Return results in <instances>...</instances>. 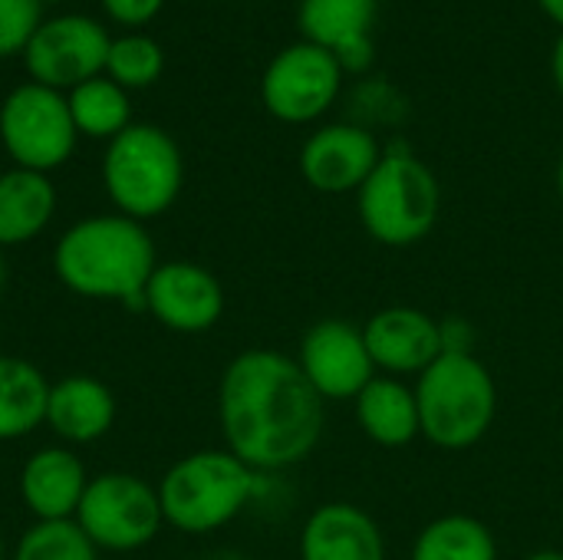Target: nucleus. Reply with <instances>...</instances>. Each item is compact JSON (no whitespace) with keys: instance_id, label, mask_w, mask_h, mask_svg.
<instances>
[{"instance_id":"1","label":"nucleus","mask_w":563,"mask_h":560,"mask_svg":"<svg viewBox=\"0 0 563 560\" xmlns=\"http://www.w3.org/2000/svg\"><path fill=\"white\" fill-rule=\"evenodd\" d=\"M218 419L231 455L254 472H280L310 459L323 436L327 403L297 360L277 350H244L221 373Z\"/></svg>"},{"instance_id":"2","label":"nucleus","mask_w":563,"mask_h":560,"mask_svg":"<svg viewBox=\"0 0 563 560\" xmlns=\"http://www.w3.org/2000/svg\"><path fill=\"white\" fill-rule=\"evenodd\" d=\"M158 267L155 241L142 221L92 215L63 231L53 251L59 284L86 300H115L145 310V284Z\"/></svg>"},{"instance_id":"3","label":"nucleus","mask_w":563,"mask_h":560,"mask_svg":"<svg viewBox=\"0 0 563 560\" xmlns=\"http://www.w3.org/2000/svg\"><path fill=\"white\" fill-rule=\"evenodd\" d=\"M422 439L462 452L478 446L498 416V386L475 353H442L412 386Z\"/></svg>"},{"instance_id":"4","label":"nucleus","mask_w":563,"mask_h":560,"mask_svg":"<svg viewBox=\"0 0 563 560\" xmlns=\"http://www.w3.org/2000/svg\"><path fill=\"white\" fill-rule=\"evenodd\" d=\"M257 492V472L228 449H205L178 459L158 482L165 525L185 535H208L231 525Z\"/></svg>"},{"instance_id":"5","label":"nucleus","mask_w":563,"mask_h":560,"mask_svg":"<svg viewBox=\"0 0 563 560\" xmlns=\"http://www.w3.org/2000/svg\"><path fill=\"white\" fill-rule=\"evenodd\" d=\"M356 208L373 241L386 248H412L435 228L442 188L422 158L409 149H389L356 191Z\"/></svg>"},{"instance_id":"6","label":"nucleus","mask_w":563,"mask_h":560,"mask_svg":"<svg viewBox=\"0 0 563 560\" xmlns=\"http://www.w3.org/2000/svg\"><path fill=\"white\" fill-rule=\"evenodd\" d=\"M185 182V162L175 139L155 125H129L119 132L102 158V185L132 221L165 215Z\"/></svg>"},{"instance_id":"7","label":"nucleus","mask_w":563,"mask_h":560,"mask_svg":"<svg viewBox=\"0 0 563 560\" xmlns=\"http://www.w3.org/2000/svg\"><path fill=\"white\" fill-rule=\"evenodd\" d=\"M99 551H139L152 545L165 525L158 488L129 472H102L89 479L73 518Z\"/></svg>"},{"instance_id":"8","label":"nucleus","mask_w":563,"mask_h":560,"mask_svg":"<svg viewBox=\"0 0 563 560\" xmlns=\"http://www.w3.org/2000/svg\"><path fill=\"white\" fill-rule=\"evenodd\" d=\"M76 135L66 96L49 86L23 83L0 106V139L16 168L40 175L59 168L73 155Z\"/></svg>"},{"instance_id":"9","label":"nucleus","mask_w":563,"mask_h":560,"mask_svg":"<svg viewBox=\"0 0 563 560\" xmlns=\"http://www.w3.org/2000/svg\"><path fill=\"white\" fill-rule=\"evenodd\" d=\"M343 69L336 56L317 43H290L280 50L261 79L264 109L290 125L320 119L340 96Z\"/></svg>"},{"instance_id":"10","label":"nucleus","mask_w":563,"mask_h":560,"mask_svg":"<svg viewBox=\"0 0 563 560\" xmlns=\"http://www.w3.org/2000/svg\"><path fill=\"white\" fill-rule=\"evenodd\" d=\"M109 33L92 17H56L40 23L23 50L33 83L49 89H76L86 79L102 76L109 56Z\"/></svg>"},{"instance_id":"11","label":"nucleus","mask_w":563,"mask_h":560,"mask_svg":"<svg viewBox=\"0 0 563 560\" xmlns=\"http://www.w3.org/2000/svg\"><path fill=\"white\" fill-rule=\"evenodd\" d=\"M297 363L323 403L356 399L376 376V363L369 356L363 327H353L350 320L336 317L320 320L303 333Z\"/></svg>"},{"instance_id":"12","label":"nucleus","mask_w":563,"mask_h":560,"mask_svg":"<svg viewBox=\"0 0 563 560\" xmlns=\"http://www.w3.org/2000/svg\"><path fill=\"white\" fill-rule=\"evenodd\" d=\"M145 310L175 333H205L224 314L221 281L195 261H165L145 284Z\"/></svg>"},{"instance_id":"13","label":"nucleus","mask_w":563,"mask_h":560,"mask_svg":"<svg viewBox=\"0 0 563 560\" xmlns=\"http://www.w3.org/2000/svg\"><path fill=\"white\" fill-rule=\"evenodd\" d=\"M383 149L376 135L353 122H333L317 129L300 149V175L313 191L323 195H350L360 191L363 182L379 165Z\"/></svg>"},{"instance_id":"14","label":"nucleus","mask_w":563,"mask_h":560,"mask_svg":"<svg viewBox=\"0 0 563 560\" xmlns=\"http://www.w3.org/2000/svg\"><path fill=\"white\" fill-rule=\"evenodd\" d=\"M363 337L383 376H422L442 356L439 320L419 307H386L373 314Z\"/></svg>"},{"instance_id":"15","label":"nucleus","mask_w":563,"mask_h":560,"mask_svg":"<svg viewBox=\"0 0 563 560\" xmlns=\"http://www.w3.org/2000/svg\"><path fill=\"white\" fill-rule=\"evenodd\" d=\"M86 485V465L59 446L33 452L20 469V498L36 521H73Z\"/></svg>"},{"instance_id":"16","label":"nucleus","mask_w":563,"mask_h":560,"mask_svg":"<svg viewBox=\"0 0 563 560\" xmlns=\"http://www.w3.org/2000/svg\"><path fill=\"white\" fill-rule=\"evenodd\" d=\"M300 560H386V541L369 512L350 502H330L307 518Z\"/></svg>"},{"instance_id":"17","label":"nucleus","mask_w":563,"mask_h":560,"mask_svg":"<svg viewBox=\"0 0 563 560\" xmlns=\"http://www.w3.org/2000/svg\"><path fill=\"white\" fill-rule=\"evenodd\" d=\"M115 422V396L102 380L92 376H66L49 386L46 426L73 442L86 446L102 439Z\"/></svg>"},{"instance_id":"18","label":"nucleus","mask_w":563,"mask_h":560,"mask_svg":"<svg viewBox=\"0 0 563 560\" xmlns=\"http://www.w3.org/2000/svg\"><path fill=\"white\" fill-rule=\"evenodd\" d=\"M353 403L360 429L383 449H402L422 436L416 389L399 376H373Z\"/></svg>"},{"instance_id":"19","label":"nucleus","mask_w":563,"mask_h":560,"mask_svg":"<svg viewBox=\"0 0 563 560\" xmlns=\"http://www.w3.org/2000/svg\"><path fill=\"white\" fill-rule=\"evenodd\" d=\"M56 211V188L46 175L10 168L0 175V248H20L43 234Z\"/></svg>"},{"instance_id":"20","label":"nucleus","mask_w":563,"mask_h":560,"mask_svg":"<svg viewBox=\"0 0 563 560\" xmlns=\"http://www.w3.org/2000/svg\"><path fill=\"white\" fill-rule=\"evenodd\" d=\"M49 380L20 356H0V442L23 439L46 426Z\"/></svg>"},{"instance_id":"21","label":"nucleus","mask_w":563,"mask_h":560,"mask_svg":"<svg viewBox=\"0 0 563 560\" xmlns=\"http://www.w3.org/2000/svg\"><path fill=\"white\" fill-rule=\"evenodd\" d=\"M379 0H300L297 26L307 43L336 53L343 43L369 36Z\"/></svg>"},{"instance_id":"22","label":"nucleus","mask_w":563,"mask_h":560,"mask_svg":"<svg viewBox=\"0 0 563 560\" xmlns=\"http://www.w3.org/2000/svg\"><path fill=\"white\" fill-rule=\"evenodd\" d=\"M409 560H498V541L472 515H442L419 531Z\"/></svg>"},{"instance_id":"23","label":"nucleus","mask_w":563,"mask_h":560,"mask_svg":"<svg viewBox=\"0 0 563 560\" xmlns=\"http://www.w3.org/2000/svg\"><path fill=\"white\" fill-rule=\"evenodd\" d=\"M69 102V116L76 132L89 135V139H115L119 132H125L132 122V106L129 96L119 83H112L109 76H96L79 83L76 89H69L66 96Z\"/></svg>"},{"instance_id":"24","label":"nucleus","mask_w":563,"mask_h":560,"mask_svg":"<svg viewBox=\"0 0 563 560\" xmlns=\"http://www.w3.org/2000/svg\"><path fill=\"white\" fill-rule=\"evenodd\" d=\"M10 560H99V548L76 521H36L23 531Z\"/></svg>"},{"instance_id":"25","label":"nucleus","mask_w":563,"mask_h":560,"mask_svg":"<svg viewBox=\"0 0 563 560\" xmlns=\"http://www.w3.org/2000/svg\"><path fill=\"white\" fill-rule=\"evenodd\" d=\"M162 63H165L162 46L152 36L129 33V36H119L109 43L106 73L122 89H142L162 76Z\"/></svg>"},{"instance_id":"26","label":"nucleus","mask_w":563,"mask_h":560,"mask_svg":"<svg viewBox=\"0 0 563 560\" xmlns=\"http://www.w3.org/2000/svg\"><path fill=\"white\" fill-rule=\"evenodd\" d=\"M40 0H0V56L23 53L40 30Z\"/></svg>"},{"instance_id":"27","label":"nucleus","mask_w":563,"mask_h":560,"mask_svg":"<svg viewBox=\"0 0 563 560\" xmlns=\"http://www.w3.org/2000/svg\"><path fill=\"white\" fill-rule=\"evenodd\" d=\"M165 0H102L106 13L125 26H142L148 23L158 10H162Z\"/></svg>"},{"instance_id":"28","label":"nucleus","mask_w":563,"mask_h":560,"mask_svg":"<svg viewBox=\"0 0 563 560\" xmlns=\"http://www.w3.org/2000/svg\"><path fill=\"white\" fill-rule=\"evenodd\" d=\"M333 56H336V63H340L343 73H366L373 66V59H376V50H373V40L369 36H360V40L343 43Z\"/></svg>"},{"instance_id":"29","label":"nucleus","mask_w":563,"mask_h":560,"mask_svg":"<svg viewBox=\"0 0 563 560\" xmlns=\"http://www.w3.org/2000/svg\"><path fill=\"white\" fill-rule=\"evenodd\" d=\"M439 333H442V353H472L475 347V330L468 320L459 317L439 320Z\"/></svg>"},{"instance_id":"30","label":"nucleus","mask_w":563,"mask_h":560,"mask_svg":"<svg viewBox=\"0 0 563 560\" xmlns=\"http://www.w3.org/2000/svg\"><path fill=\"white\" fill-rule=\"evenodd\" d=\"M551 73H554V83H558V89H561V96H563V36L558 40V46H554V56H551Z\"/></svg>"},{"instance_id":"31","label":"nucleus","mask_w":563,"mask_h":560,"mask_svg":"<svg viewBox=\"0 0 563 560\" xmlns=\"http://www.w3.org/2000/svg\"><path fill=\"white\" fill-rule=\"evenodd\" d=\"M541 3V10L554 20V23H561L563 26V0H538Z\"/></svg>"},{"instance_id":"32","label":"nucleus","mask_w":563,"mask_h":560,"mask_svg":"<svg viewBox=\"0 0 563 560\" xmlns=\"http://www.w3.org/2000/svg\"><path fill=\"white\" fill-rule=\"evenodd\" d=\"M198 560H251L247 554H238V551H211V554H201Z\"/></svg>"},{"instance_id":"33","label":"nucleus","mask_w":563,"mask_h":560,"mask_svg":"<svg viewBox=\"0 0 563 560\" xmlns=\"http://www.w3.org/2000/svg\"><path fill=\"white\" fill-rule=\"evenodd\" d=\"M525 560H563V551H554V548H548V551H534V554H528Z\"/></svg>"},{"instance_id":"34","label":"nucleus","mask_w":563,"mask_h":560,"mask_svg":"<svg viewBox=\"0 0 563 560\" xmlns=\"http://www.w3.org/2000/svg\"><path fill=\"white\" fill-rule=\"evenodd\" d=\"M558 191H561V201H563V155H561V165H558Z\"/></svg>"},{"instance_id":"35","label":"nucleus","mask_w":563,"mask_h":560,"mask_svg":"<svg viewBox=\"0 0 563 560\" xmlns=\"http://www.w3.org/2000/svg\"><path fill=\"white\" fill-rule=\"evenodd\" d=\"M3 281H7V267H3V254H0V290H3Z\"/></svg>"},{"instance_id":"36","label":"nucleus","mask_w":563,"mask_h":560,"mask_svg":"<svg viewBox=\"0 0 563 560\" xmlns=\"http://www.w3.org/2000/svg\"><path fill=\"white\" fill-rule=\"evenodd\" d=\"M7 558V554H3V541H0V560Z\"/></svg>"},{"instance_id":"37","label":"nucleus","mask_w":563,"mask_h":560,"mask_svg":"<svg viewBox=\"0 0 563 560\" xmlns=\"http://www.w3.org/2000/svg\"><path fill=\"white\" fill-rule=\"evenodd\" d=\"M40 3H59V0H40Z\"/></svg>"}]
</instances>
